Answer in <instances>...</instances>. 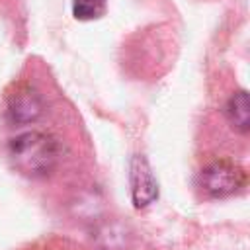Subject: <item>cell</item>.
<instances>
[{"instance_id": "obj_4", "label": "cell", "mask_w": 250, "mask_h": 250, "mask_svg": "<svg viewBox=\"0 0 250 250\" xmlns=\"http://www.w3.org/2000/svg\"><path fill=\"white\" fill-rule=\"evenodd\" d=\"M45 109V102L37 90L27 84L16 88V92L8 98V117L16 125H25L35 121Z\"/></svg>"}, {"instance_id": "obj_1", "label": "cell", "mask_w": 250, "mask_h": 250, "mask_svg": "<svg viewBox=\"0 0 250 250\" xmlns=\"http://www.w3.org/2000/svg\"><path fill=\"white\" fill-rule=\"evenodd\" d=\"M8 156L14 168L27 178H45L61 160L59 143L41 131H25L8 143Z\"/></svg>"}, {"instance_id": "obj_2", "label": "cell", "mask_w": 250, "mask_h": 250, "mask_svg": "<svg viewBox=\"0 0 250 250\" xmlns=\"http://www.w3.org/2000/svg\"><path fill=\"white\" fill-rule=\"evenodd\" d=\"M246 184V174L240 166L219 160L205 166L199 174V188L209 197H227L240 191Z\"/></svg>"}, {"instance_id": "obj_5", "label": "cell", "mask_w": 250, "mask_h": 250, "mask_svg": "<svg viewBox=\"0 0 250 250\" xmlns=\"http://www.w3.org/2000/svg\"><path fill=\"white\" fill-rule=\"evenodd\" d=\"M225 113L236 131L248 133V129H250V105H248V94L244 90L230 96V100L227 102Z\"/></svg>"}, {"instance_id": "obj_3", "label": "cell", "mask_w": 250, "mask_h": 250, "mask_svg": "<svg viewBox=\"0 0 250 250\" xmlns=\"http://www.w3.org/2000/svg\"><path fill=\"white\" fill-rule=\"evenodd\" d=\"M129 182H131V197L137 209H143L156 201L158 197V184L156 178L146 162L145 156L137 154L131 160V172H129Z\"/></svg>"}, {"instance_id": "obj_6", "label": "cell", "mask_w": 250, "mask_h": 250, "mask_svg": "<svg viewBox=\"0 0 250 250\" xmlns=\"http://www.w3.org/2000/svg\"><path fill=\"white\" fill-rule=\"evenodd\" d=\"M105 12V0H72V16L80 21L102 18Z\"/></svg>"}]
</instances>
